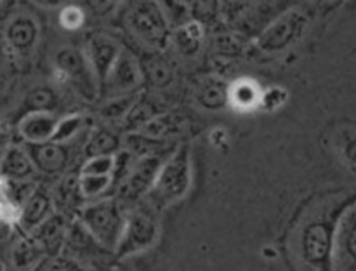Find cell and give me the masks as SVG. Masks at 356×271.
Listing matches in <instances>:
<instances>
[{"mask_svg":"<svg viewBox=\"0 0 356 271\" xmlns=\"http://www.w3.org/2000/svg\"><path fill=\"white\" fill-rule=\"evenodd\" d=\"M191 146L190 142L176 146L163 160L152 190L146 195L149 207L163 208L183 200L191 188Z\"/></svg>","mask_w":356,"mask_h":271,"instance_id":"1","label":"cell"},{"mask_svg":"<svg viewBox=\"0 0 356 271\" xmlns=\"http://www.w3.org/2000/svg\"><path fill=\"white\" fill-rule=\"evenodd\" d=\"M127 211L118 198H101L80 211V226L97 247L115 252L122 238Z\"/></svg>","mask_w":356,"mask_h":271,"instance_id":"2","label":"cell"},{"mask_svg":"<svg viewBox=\"0 0 356 271\" xmlns=\"http://www.w3.org/2000/svg\"><path fill=\"white\" fill-rule=\"evenodd\" d=\"M125 23L141 44L162 52L172 42V30L165 9L156 2H134L125 13Z\"/></svg>","mask_w":356,"mask_h":271,"instance_id":"3","label":"cell"},{"mask_svg":"<svg viewBox=\"0 0 356 271\" xmlns=\"http://www.w3.org/2000/svg\"><path fill=\"white\" fill-rule=\"evenodd\" d=\"M160 236V222L153 207H134L127 211L122 238L115 249L117 259H127L152 249Z\"/></svg>","mask_w":356,"mask_h":271,"instance_id":"4","label":"cell"},{"mask_svg":"<svg viewBox=\"0 0 356 271\" xmlns=\"http://www.w3.org/2000/svg\"><path fill=\"white\" fill-rule=\"evenodd\" d=\"M308 26V13L291 6L256 38V45L264 54H278L298 44L305 37Z\"/></svg>","mask_w":356,"mask_h":271,"instance_id":"5","label":"cell"},{"mask_svg":"<svg viewBox=\"0 0 356 271\" xmlns=\"http://www.w3.org/2000/svg\"><path fill=\"white\" fill-rule=\"evenodd\" d=\"M336 224L327 217L306 222L299 238L302 259L320 271H330L334 263Z\"/></svg>","mask_w":356,"mask_h":271,"instance_id":"6","label":"cell"},{"mask_svg":"<svg viewBox=\"0 0 356 271\" xmlns=\"http://www.w3.org/2000/svg\"><path fill=\"white\" fill-rule=\"evenodd\" d=\"M58 75L73 87L86 101L96 99L99 94L96 75H94L86 52L75 47H63L54 58Z\"/></svg>","mask_w":356,"mask_h":271,"instance_id":"7","label":"cell"},{"mask_svg":"<svg viewBox=\"0 0 356 271\" xmlns=\"http://www.w3.org/2000/svg\"><path fill=\"white\" fill-rule=\"evenodd\" d=\"M40 38V24L31 14L17 13L3 26V47L14 59L30 58Z\"/></svg>","mask_w":356,"mask_h":271,"instance_id":"8","label":"cell"},{"mask_svg":"<svg viewBox=\"0 0 356 271\" xmlns=\"http://www.w3.org/2000/svg\"><path fill=\"white\" fill-rule=\"evenodd\" d=\"M162 155H149L141 156V158H134L131 169H129L127 176L124 177L120 184H118V195L117 198L125 204V202H138L152 190L153 183H155L159 170L163 163Z\"/></svg>","mask_w":356,"mask_h":271,"instance_id":"9","label":"cell"},{"mask_svg":"<svg viewBox=\"0 0 356 271\" xmlns=\"http://www.w3.org/2000/svg\"><path fill=\"white\" fill-rule=\"evenodd\" d=\"M141 82V65L132 52H129L127 49H122L117 61L111 66L110 73L104 80L103 87H101L99 94L108 92L110 97L125 96V94L136 92Z\"/></svg>","mask_w":356,"mask_h":271,"instance_id":"10","label":"cell"},{"mask_svg":"<svg viewBox=\"0 0 356 271\" xmlns=\"http://www.w3.org/2000/svg\"><path fill=\"white\" fill-rule=\"evenodd\" d=\"M122 49L124 47H120L113 38L106 37V35H92L89 42H87V49L83 52H86L87 59H89L94 75H96L99 90L103 87L104 80H106L108 73H110L111 66L117 61Z\"/></svg>","mask_w":356,"mask_h":271,"instance_id":"11","label":"cell"},{"mask_svg":"<svg viewBox=\"0 0 356 271\" xmlns=\"http://www.w3.org/2000/svg\"><path fill=\"white\" fill-rule=\"evenodd\" d=\"M24 149L38 172L56 176L65 172L66 167L70 165V149L65 142L47 141L42 145H24Z\"/></svg>","mask_w":356,"mask_h":271,"instance_id":"12","label":"cell"},{"mask_svg":"<svg viewBox=\"0 0 356 271\" xmlns=\"http://www.w3.org/2000/svg\"><path fill=\"white\" fill-rule=\"evenodd\" d=\"M58 122V115L51 111H28L17 122V134L24 145H42L52 141Z\"/></svg>","mask_w":356,"mask_h":271,"instance_id":"13","label":"cell"},{"mask_svg":"<svg viewBox=\"0 0 356 271\" xmlns=\"http://www.w3.org/2000/svg\"><path fill=\"white\" fill-rule=\"evenodd\" d=\"M52 207H54V200L49 195V191L42 186H35L31 190V193L26 197V200L21 204L19 215H17V224L24 231L31 233L42 222H45L51 217Z\"/></svg>","mask_w":356,"mask_h":271,"instance_id":"14","label":"cell"},{"mask_svg":"<svg viewBox=\"0 0 356 271\" xmlns=\"http://www.w3.org/2000/svg\"><path fill=\"white\" fill-rule=\"evenodd\" d=\"M35 165L26 149L19 145H9L0 160V179L7 183H28L35 176Z\"/></svg>","mask_w":356,"mask_h":271,"instance_id":"15","label":"cell"},{"mask_svg":"<svg viewBox=\"0 0 356 271\" xmlns=\"http://www.w3.org/2000/svg\"><path fill=\"white\" fill-rule=\"evenodd\" d=\"M334 256L343 268H356V211H350L336 226Z\"/></svg>","mask_w":356,"mask_h":271,"instance_id":"16","label":"cell"},{"mask_svg":"<svg viewBox=\"0 0 356 271\" xmlns=\"http://www.w3.org/2000/svg\"><path fill=\"white\" fill-rule=\"evenodd\" d=\"M66 222L63 215L52 214L45 222L31 231V238L42 247L44 252H56L66 240Z\"/></svg>","mask_w":356,"mask_h":271,"instance_id":"17","label":"cell"},{"mask_svg":"<svg viewBox=\"0 0 356 271\" xmlns=\"http://www.w3.org/2000/svg\"><path fill=\"white\" fill-rule=\"evenodd\" d=\"M261 94L263 89L256 80L240 79L229 85L228 103L238 111H252L259 108Z\"/></svg>","mask_w":356,"mask_h":271,"instance_id":"18","label":"cell"},{"mask_svg":"<svg viewBox=\"0 0 356 271\" xmlns=\"http://www.w3.org/2000/svg\"><path fill=\"white\" fill-rule=\"evenodd\" d=\"M228 90L229 83L216 76H209L198 85L197 101L205 110L218 111L228 104Z\"/></svg>","mask_w":356,"mask_h":271,"instance_id":"19","label":"cell"},{"mask_svg":"<svg viewBox=\"0 0 356 271\" xmlns=\"http://www.w3.org/2000/svg\"><path fill=\"white\" fill-rule=\"evenodd\" d=\"M172 42L183 56H195L204 44V26L198 21H186L172 31Z\"/></svg>","mask_w":356,"mask_h":271,"instance_id":"20","label":"cell"},{"mask_svg":"<svg viewBox=\"0 0 356 271\" xmlns=\"http://www.w3.org/2000/svg\"><path fill=\"white\" fill-rule=\"evenodd\" d=\"M139 65H141L143 80L149 82L153 87L163 89V87L170 85L174 82V69L167 59L152 56L145 61H139Z\"/></svg>","mask_w":356,"mask_h":271,"instance_id":"21","label":"cell"},{"mask_svg":"<svg viewBox=\"0 0 356 271\" xmlns=\"http://www.w3.org/2000/svg\"><path fill=\"white\" fill-rule=\"evenodd\" d=\"M79 193L82 200H101L103 195L113 188V176H89V174H79Z\"/></svg>","mask_w":356,"mask_h":271,"instance_id":"22","label":"cell"},{"mask_svg":"<svg viewBox=\"0 0 356 271\" xmlns=\"http://www.w3.org/2000/svg\"><path fill=\"white\" fill-rule=\"evenodd\" d=\"M118 149H120V141L106 129L94 131L86 142V153L89 158L101 155H117Z\"/></svg>","mask_w":356,"mask_h":271,"instance_id":"23","label":"cell"},{"mask_svg":"<svg viewBox=\"0 0 356 271\" xmlns=\"http://www.w3.org/2000/svg\"><path fill=\"white\" fill-rule=\"evenodd\" d=\"M56 106H58V96L54 90L47 85H40L31 89L24 97L23 113H28V111H51L52 113Z\"/></svg>","mask_w":356,"mask_h":271,"instance_id":"24","label":"cell"},{"mask_svg":"<svg viewBox=\"0 0 356 271\" xmlns=\"http://www.w3.org/2000/svg\"><path fill=\"white\" fill-rule=\"evenodd\" d=\"M42 254H45L42 250V247L35 242L33 238H23L16 243L13 250V263L14 266L19 268V270H26V268L33 266L38 261L42 259Z\"/></svg>","mask_w":356,"mask_h":271,"instance_id":"25","label":"cell"},{"mask_svg":"<svg viewBox=\"0 0 356 271\" xmlns=\"http://www.w3.org/2000/svg\"><path fill=\"white\" fill-rule=\"evenodd\" d=\"M138 94H125V96L110 97L106 103L101 106V117L106 120H118V118L125 117L132 111L134 104L138 103Z\"/></svg>","mask_w":356,"mask_h":271,"instance_id":"26","label":"cell"},{"mask_svg":"<svg viewBox=\"0 0 356 271\" xmlns=\"http://www.w3.org/2000/svg\"><path fill=\"white\" fill-rule=\"evenodd\" d=\"M82 125H83V117L79 113H72V115H66V117L59 118L58 127H56L52 141L66 142V141H70V139L76 138V134L82 131Z\"/></svg>","mask_w":356,"mask_h":271,"instance_id":"27","label":"cell"},{"mask_svg":"<svg viewBox=\"0 0 356 271\" xmlns=\"http://www.w3.org/2000/svg\"><path fill=\"white\" fill-rule=\"evenodd\" d=\"M117 155H101L90 156L80 167V174H89V176H113Z\"/></svg>","mask_w":356,"mask_h":271,"instance_id":"28","label":"cell"},{"mask_svg":"<svg viewBox=\"0 0 356 271\" xmlns=\"http://www.w3.org/2000/svg\"><path fill=\"white\" fill-rule=\"evenodd\" d=\"M287 99L289 92L284 87H268V89H263V94H261L259 108H263L264 111H275L284 106Z\"/></svg>","mask_w":356,"mask_h":271,"instance_id":"29","label":"cell"},{"mask_svg":"<svg viewBox=\"0 0 356 271\" xmlns=\"http://www.w3.org/2000/svg\"><path fill=\"white\" fill-rule=\"evenodd\" d=\"M83 19H86V14L76 6H66L59 14V23L65 30H79L83 24Z\"/></svg>","mask_w":356,"mask_h":271,"instance_id":"30","label":"cell"},{"mask_svg":"<svg viewBox=\"0 0 356 271\" xmlns=\"http://www.w3.org/2000/svg\"><path fill=\"white\" fill-rule=\"evenodd\" d=\"M35 271H87L79 263L70 259H51L49 263H40Z\"/></svg>","mask_w":356,"mask_h":271,"instance_id":"31","label":"cell"},{"mask_svg":"<svg viewBox=\"0 0 356 271\" xmlns=\"http://www.w3.org/2000/svg\"><path fill=\"white\" fill-rule=\"evenodd\" d=\"M341 149H343V155L346 156L348 162L356 165V134H351V132L344 134Z\"/></svg>","mask_w":356,"mask_h":271,"instance_id":"32","label":"cell"},{"mask_svg":"<svg viewBox=\"0 0 356 271\" xmlns=\"http://www.w3.org/2000/svg\"><path fill=\"white\" fill-rule=\"evenodd\" d=\"M7 146H9V145H7V142L3 141L2 138H0V160H2L3 153H6V149H7Z\"/></svg>","mask_w":356,"mask_h":271,"instance_id":"33","label":"cell"},{"mask_svg":"<svg viewBox=\"0 0 356 271\" xmlns=\"http://www.w3.org/2000/svg\"><path fill=\"white\" fill-rule=\"evenodd\" d=\"M0 271H6V266H3V263H2V259H0Z\"/></svg>","mask_w":356,"mask_h":271,"instance_id":"34","label":"cell"}]
</instances>
